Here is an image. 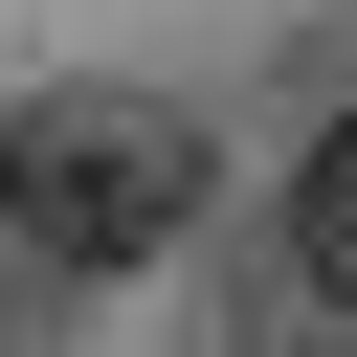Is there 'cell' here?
<instances>
[{"mask_svg": "<svg viewBox=\"0 0 357 357\" xmlns=\"http://www.w3.org/2000/svg\"><path fill=\"white\" fill-rule=\"evenodd\" d=\"M290 268H312V290H335V312H357V134H335V156H312V201H290Z\"/></svg>", "mask_w": 357, "mask_h": 357, "instance_id": "7a4b0ae2", "label": "cell"}, {"mask_svg": "<svg viewBox=\"0 0 357 357\" xmlns=\"http://www.w3.org/2000/svg\"><path fill=\"white\" fill-rule=\"evenodd\" d=\"M0 223L45 268H156L201 223V134L156 89H45V112H0Z\"/></svg>", "mask_w": 357, "mask_h": 357, "instance_id": "6da1fadb", "label": "cell"}]
</instances>
